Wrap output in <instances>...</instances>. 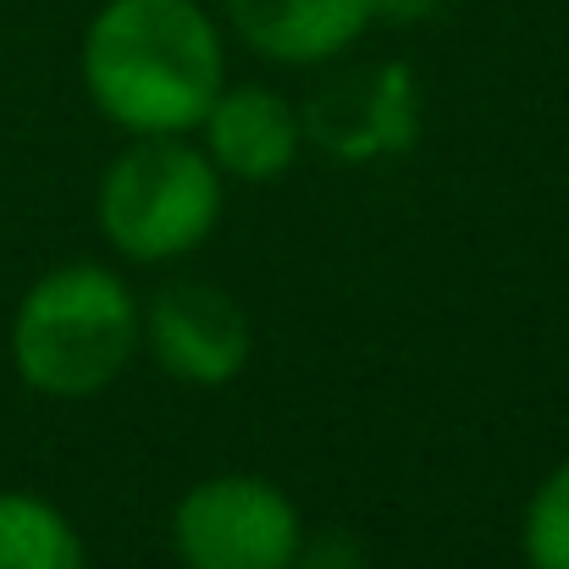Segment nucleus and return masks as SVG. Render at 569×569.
<instances>
[{"label": "nucleus", "mask_w": 569, "mask_h": 569, "mask_svg": "<svg viewBox=\"0 0 569 569\" xmlns=\"http://www.w3.org/2000/svg\"><path fill=\"white\" fill-rule=\"evenodd\" d=\"M78 78L117 133L178 139L227 89V39L199 0H106L83 28Z\"/></svg>", "instance_id": "f257e3e1"}, {"label": "nucleus", "mask_w": 569, "mask_h": 569, "mask_svg": "<svg viewBox=\"0 0 569 569\" xmlns=\"http://www.w3.org/2000/svg\"><path fill=\"white\" fill-rule=\"evenodd\" d=\"M11 371L56 403L100 398L144 349V305L122 271L72 260L33 277L11 310Z\"/></svg>", "instance_id": "f03ea898"}, {"label": "nucleus", "mask_w": 569, "mask_h": 569, "mask_svg": "<svg viewBox=\"0 0 569 569\" xmlns=\"http://www.w3.org/2000/svg\"><path fill=\"white\" fill-rule=\"evenodd\" d=\"M221 204L227 178L216 172L204 144H189V133L128 139V150H117L100 172L94 227L122 260L172 266L221 227Z\"/></svg>", "instance_id": "7ed1b4c3"}, {"label": "nucleus", "mask_w": 569, "mask_h": 569, "mask_svg": "<svg viewBox=\"0 0 569 569\" xmlns=\"http://www.w3.org/2000/svg\"><path fill=\"white\" fill-rule=\"evenodd\" d=\"M299 548V503L249 470L193 481L172 509V553L183 569H293Z\"/></svg>", "instance_id": "20e7f679"}, {"label": "nucleus", "mask_w": 569, "mask_h": 569, "mask_svg": "<svg viewBox=\"0 0 569 569\" xmlns=\"http://www.w3.org/2000/svg\"><path fill=\"white\" fill-rule=\"evenodd\" d=\"M305 111V139L343 161V167H377L398 161L420 144V78L409 72V61H377L360 67L338 83H327L321 94H310Z\"/></svg>", "instance_id": "39448f33"}, {"label": "nucleus", "mask_w": 569, "mask_h": 569, "mask_svg": "<svg viewBox=\"0 0 569 569\" xmlns=\"http://www.w3.org/2000/svg\"><path fill=\"white\" fill-rule=\"evenodd\" d=\"M144 355L183 387H227L254 360V321L216 282H172L144 305Z\"/></svg>", "instance_id": "423d86ee"}, {"label": "nucleus", "mask_w": 569, "mask_h": 569, "mask_svg": "<svg viewBox=\"0 0 569 569\" xmlns=\"http://www.w3.org/2000/svg\"><path fill=\"white\" fill-rule=\"evenodd\" d=\"M199 144L227 183H277L293 172L310 139L305 111L288 94L266 83H227L199 122Z\"/></svg>", "instance_id": "0eeeda50"}, {"label": "nucleus", "mask_w": 569, "mask_h": 569, "mask_svg": "<svg viewBox=\"0 0 569 569\" xmlns=\"http://www.w3.org/2000/svg\"><path fill=\"white\" fill-rule=\"evenodd\" d=\"M227 28L271 67H327L366 39L371 0H221Z\"/></svg>", "instance_id": "6e6552de"}, {"label": "nucleus", "mask_w": 569, "mask_h": 569, "mask_svg": "<svg viewBox=\"0 0 569 569\" xmlns=\"http://www.w3.org/2000/svg\"><path fill=\"white\" fill-rule=\"evenodd\" d=\"M0 569H89V542L56 498L6 487L0 492Z\"/></svg>", "instance_id": "1a4fd4ad"}, {"label": "nucleus", "mask_w": 569, "mask_h": 569, "mask_svg": "<svg viewBox=\"0 0 569 569\" xmlns=\"http://www.w3.org/2000/svg\"><path fill=\"white\" fill-rule=\"evenodd\" d=\"M520 559L526 569H569V459L537 481L520 515Z\"/></svg>", "instance_id": "9d476101"}, {"label": "nucleus", "mask_w": 569, "mask_h": 569, "mask_svg": "<svg viewBox=\"0 0 569 569\" xmlns=\"http://www.w3.org/2000/svg\"><path fill=\"white\" fill-rule=\"evenodd\" d=\"M293 569H366V548L355 537H343V531H327V537L305 531V548H299Z\"/></svg>", "instance_id": "9b49d317"}, {"label": "nucleus", "mask_w": 569, "mask_h": 569, "mask_svg": "<svg viewBox=\"0 0 569 569\" xmlns=\"http://www.w3.org/2000/svg\"><path fill=\"white\" fill-rule=\"evenodd\" d=\"M448 0H371V17L377 22H392V28H409V22H426L437 17Z\"/></svg>", "instance_id": "f8f14e48"}]
</instances>
